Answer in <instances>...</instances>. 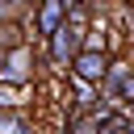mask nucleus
<instances>
[{"instance_id":"10","label":"nucleus","mask_w":134,"mask_h":134,"mask_svg":"<svg viewBox=\"0 0 134 134\" xmlns=\"http://www.w3.org/2000/svg\"><path fill=\"white\" fill-rule=\"evenodd\" d=\"M34 4H42V0H29V8H34Z\"/></svg>"},{"instance_id":"4","label":"nucleus","mask_w":134,"mask_h":134,"mask_svg":"<svg viewBox=\"0 0 134 134\" xmlns=\"http://www.w3.org/2000/svg\"><path fill=\"white\" fill-rule=\"evenodd\" d=\"M105 71H109V54H105V50H80V54L67 63V75H75V80H84V84H100Z\"/></svg>"},{"instance_id":"7","label":"nucleus","mask_w":134,"mask_h":134,"mask_svg":"<svg viewBox=\"0 0 134 134\" xmlns=\"http://www.w3.org/2000/svg\"><path fill=\"white\" fill-rule=\"evenodd\" d=\"M34 88H13V84H0V109H29V96Z\"/></svg>"},{"instance_id":"9","label":"nucleus","mask_w":134,"mask_h":134,"mask_svg":"<svg viewBox=\"0 0 134 134\" xmlns=\"http://www.w3.org/2000/svg\"><path fill=\"white\" fill-rule=\"evenodd\" d=\"M4 54H8V50H0V67H4Z\"/></svg>"},{"instance_id":"5","label":"nucleus","mask_w":134,"mask_h":134,"mask_svg":"<svg viewBox=\"0 0 134 134\" xmlns=\"http://www.w3.org/2000/svg\"><path fill=\"white\" fill-rule=\"evenodd\" d=\"M0 134H38V117L29 109H0Z\"/></svg>"},{"instance_id":"2","label":"nucleus","mask_w":134,"mask_h":134,"mask_svg":"<svg viewBox=\"0 0 134 134\" xmlns=\"http://www.w3.org/2000/svg\"><path fill=\"white\" fill-rule=\"evenodd\" d=\"M96 92H100V100L113 105V109L134 105V63H130L126 54L109 59V71H105V80L96 84Z\"/></svg>"},{"instance_id":"3","label":"nucleus","mask_w":134,"mask_h":134,"mask_svg":"<svg viewBox=\"0 0 134 134\" xmlns=\"http://www.w3.org/2000/svg\"><path fill=\"white\" fill-rule=\"evenodd\" d=\"M63 13H67V8H63L59 0H42V4H34V8L25 13L29 42H34V46H42V42H46V38H50V34L63 25Z\"/></svg>"},{"instance_id":"1","label":"nucleus","mask_w":134,"mask_h":134,"mask_svg":"<svg viewBox=\"0 0 134 134\" xmlns=\"http://www.w3.org/2000/svg\"><path fill=\"white\" fill-rule=\"evenodd\" d=\"M80 46H84V29H71V25H59L42 46H38V59L46 63V71H54V75H67V63L80 54Z\"/></svg>"},{"instance_id":"8","label":"nucleus","mask_w":134,"mask_h":134,"mask_svg":"<svg viewBox=\"0 0 134 134\" xmlns=\"http://www.w3.org/2000/svg\"><path fill=\"white\" fill-rule=\"evenodd\" d=\"M100 134H134V121H126V117H117V113H113V121H105V126H100Z\"/></svg>"},{"instance_id":"6","label":"nucleus","mask_w":134,"mask_h":134,"mask_svg":"<svg viewBox=\"0 0 134 134\" xmlns=\"http://www.w3.org/2000/svg\"><path fill=\"white\" fill-rule=\"evenodd\" d=\"M63 134H100L92 113H63Z\"/></svg>"}]
</instances>
